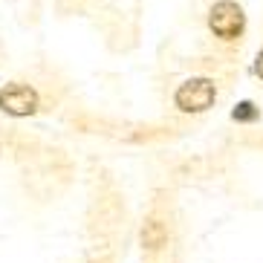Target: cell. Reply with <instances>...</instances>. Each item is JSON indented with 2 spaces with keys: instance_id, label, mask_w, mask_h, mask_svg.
<instances>
[{
  "instance_id": "cell-1",
  "label": "cell",
  "mask_w": 263,
  "mask_h": 263,
  "mask_svg": "<svg viewBox=\"0 0 263 263\" xmlns=\"http://www.w3.org/2000/svg\"><path fill=\"white\" fill-rule=\"evenodd\" d=\"M217 99V90L209 78H191L177 90V107L182 113H202L209 110Z\"/></svg>"
},
{
  "instance_id": "cell-2",
  "label": "cell",
  "mask_w": 263,
  "mask_h": 263,
  "mask_svg": "<svg viewBox=\"0 0 263 263\" xmlns=\"http://www.w3.org/2000/svg\"><path fill=\"white\" fill-rule=\"evenodd\" d=\"M243 24H246V17H243V9L232 0H220L214 9H211L209 15V26L214 35H220L223 41H234L243 32Z\"/></svg>"
},
{
  "instance_id": "cell-3",
  "label": "cell",
  "mask_w": 263,
  "mask_h": 263,
  "mask_svg": "<svg viewBox=\"0 0 263 263\" xmlns=\"http://www.w3.org/2000/svg\"><path fill=\"white\" fill-rule=\"evenodd\" d=\"M0 110H6L9 116H32L38 110V93L26 84H9L0 90Z\"/></svg>"
},
{
  "instance_id": "cell-4",
  "label": "cell",
  "mask_w": 263,
  "mask_h": 263,
  "mask_svg": "<svg viewBox=\"0 0 263 263\" xmlns=\"http://www.w3.org/2000/svg\"><path fill=\"white\" fill-rule=\"evenodd\" d=\"M142 243H145V249H159L168 243V229H165L159 220H151V223H145V229H142Z\"/></svg>"
},
{
  "instance_id": "cell-5",
  "label": "cell",
  "mask_w": 263,
  "mask_h": 263,
  "mask_svg": "<svg viewBox=\"0 0 263 263\" xmlns=\"http://www.w3.org/2000/svg\"><path fill=\"white\" fill-rule=\"evenodd\" d=\"M232 119L234 122H252V119H257V107L252 101H240L237 107L232 110Z\"/></svg>"
},
{
  "instance_id": "cell-6",
  "label": "cell",
  "mask_w": 263,
  "mask_h": 263,
  "mask_svg": "<svg viewBox=\"0 0 263 263\" xmlns=\"http://www.w3.org/2000/svg\"><path fill=\"white\" fill-rule=\"evenodd\" d=\"M255 70H257V76L263 78V49H260V55H257V64H255Z\"/></svg>"
}]
</instances>
